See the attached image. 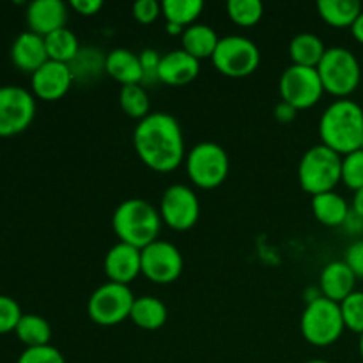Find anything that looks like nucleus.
Returning a JSON list of instances; mask_svg holds the SVG:
<instances>
[{
    "instance_id": "1",
    "label": "nucleus",
    "mask_w": 363,
    "mask_h": 363,
    "mask_svg": "<svg viewBox=\"0 0 363 363\" xmlns=\"http://www.w3.org/2000/svg\"><path fill=\"white\" fill-rule=\"evenodd\" d=\"M133 145L140 162L160 174L172 172L186 158L179 121L167 112H151L138 121Z\"/></svg>"
},
{
    "instance_id": "2",
    "label": "nucleus",
    "mask_w": 363,
    "mask_h": 363,
    "mask_svg": "<svg viewBox=\"0 0 363 363\" xmlns=\"http://www.w3.org/2000/svg\"><path fill=\"white\" fill-rule=\"evenodd\" d=\"M321 144L340 156L360 149L363 142V108L353 99L333 101L319 121Z\"/></svg>"
},
{
    "instance_id": "3",
    "label": "nucleus",
    "mask_w": 363,
    "mask_h": 363,
    "mask_svg": "<svg viewBox=\"0 0 363 363\" xmlns=\"http://www.w3.org/2000/svg\"><path fill=\"white\" fill-rule=\"evenodd\" d=\"M162 216L151 202L144 199H128L121 202L112 216V227L121 243L142 248L158 241L162 230Z\"/></svg>"
},
{
    "instance_id": "4",
    "label": "nucleus",
    "mask_w": 363,
    "mask_h": 363,
    "mask_svg": "<svg viewBox=\"0 0 363 363\" xmlns=\"http://www.w3.org/2000/svg\"><path fill=\"white\" fill-rule=\"evenodd\" d=\"M298 181L312 197L333 191L342 181V156L323 144L314 145L301 156Z\"/></svg>"
},
{
    "instance_id": "5",
    "label": "nucleus",
    "mask_w": 363,
    "mask_h": 363,
    "mask_svg": "<svg viewBox=\"0 0 363 363\" xmlns=\"http://www.w3.org/2000/svg\"><path fill=\"white\" fill-rule=\"evenodd\" d=\"M318 73L325 92L342 99L358 89L363 77V66L351 50L344 46H332L326 48L318 66Z\"/></svg>"
},
{
    "instance_id": "6",
    "label": "nucleus",
    "mask_w": 363,
    "mask_h": 363,
    "mask_svg": "<svg viewBox=\"0 0 363 363\" xmlns=\"http://www.w3.org/2000/svg\"><path fill=\"white\" fill-rule=\"evenodd\" d=\"M344 330L346 326L340 305L325 296L307 303L301 314V335L312 346H332L340 339Z\"/></svg>"
},
{
    "instance_id": "7",
    "label": "nucleus",
    "mask_w": 363,
    "mask_h": 363,
    "mask_svg": "<svg viewBox=\"0 0 363 363\" xmlns=\"http://www.w3.org/2000/svg\"><path fill=\"white\" fill-rule=\"evenodd\" d=\"M186 172L202 190L218 188L229 176V155L216 142H201L186 155Z\"/></svg>"
},
{
    "instance_id": "8",
    "label": "nucleus",
    "mask_w": 363,
    "mask_h": 363,
    "mask_svg": "<svg viewBox=\"0 0 363 363\" xmlns=\"http://www.w3.org/2000/svg\"><path fill=\"white\" fill-rule=\"evenodd\" d=\"M211 60L218 73L229 78H245L259 67L261 52L257 45L245 35H225L220 38Z\"/></svg>"
},
{
    "instance_id": "9",
    "label": "nucleus",
    "mask_w": 363,
    "mask_h": 363,
    "mask_svg": "<svg viewBox=\"0 0 363 363\" xmlns=\"http://www.w3.org/2000/svg\"><path fill=\"white\" fill-rule=\"evenodd\" d=\"M135 296L128 286L106 282L91 294L87 303L89 318L99 326H116L131 314Z\"/></svg>"
},
{
    "instance_id": "10",
    "label": "nucleus",
    "mask_w": 363,
    "mask_h": 363,
    "mask_svg": "<svg viewBox=\"0 0 363 363\" xmlns=\"http://www.w3.org/2000/svg\"><path fill=\"white\" fill-rule=\"evenodd\" d=\"M279 91L282 101L293 105L296 110L311 108L318 105L325 94L318 67H305L291 64L282 73L279 82Z\"/></svg>"
},
{
    "instance_id": "11",
    "label": "nucleus",
    "mask_w": 363,
    "mask_h": 363,
    "mask_svg": "<svg viewBox=\"0 0 363 363\" xmlns=\"http://www.w3.org/2000/svg\"><path fill=\"white\" fill-rule=\"evenodd\" d=\"M35 99L27 89L18 85L0 87V137H14L32 124Z\"/></svg>"
},
{
    "instance_id": "12",
    "label": "nucleus",
    "mask_w": 363,
    "mask_h": 363,
    "mask_svg": "<svg viewBox=\"0 0 363 363\" xmlns=\"http://www.w3.org/2000/svg\"><path fill=\"white\" fill-rule=\"evenodd\" d=\"M160 216L172 230H190L201 216V204L195 191L184 184L167 188L160 202Z\"/></svg>"
},
{
    "instance_id": "13",
    "label": "nucleus",
    "mask_w": 363,
    "mask_h": 363,
    "mask_svg": "<svg viewBox=\"0 0 363 363\" xmlns=\"http://www.w3.org/2000/svg\"><path fill=\"white\" fill-rule=\"evenodd\" d=\"M142 275L151 282L167 286L179 279L183 273V255L179 248L169 241H155L140 250Z\"/></svg>"
},
{
    "instance_id": "14",
    "label": "nucleus",
    "mask_w": 363,
    "mask_h": 363,
    "mask_svg": "<svg viewBox=\"0 0 363 363\" xmlns=\"http://www.w3.org/2000/svg\"><path fill=\"white\" fill-rule=\"evenodd\" d=\"M74 78L69 64L48 60L30 78L32 92L43 101H57L69 92Z\"/></svg>"
},
{
    "instance_id": "15",
    "label": "nucleus",
    "mask_w": 363,
    "mask_h": 363,
    "mask_svg": "<svg viewBox=\"0 0 363 363\" xmlns=\"http://www.w3.org/2000/svg\"><path fill=\"white\" fill-rule=\"evenodd\" d=\"M105 273L110 282L128 286L142 273L140 250L131 245L117 243L106 252Z\"/></svg>"
},
{
    "instance_id": "16",
    "label": "nucleus",
    "mask_w": 363,
    "mask_h": 363,
    "mask_svg": "<svg viewBox=\"0 0 363 363\" xmlns=\"http://www.w3.org/2000/svg\"><path fill=\"white\" fill-rule=\"evenodd\" d=\"M67 6L62 0H34L27 7V23L34 34L50 35L66 27Z\"/></svg>"
},
{
    "instance_id": "17",
    "label": "nucleus",
    "mask_w": 363,
    "mask_h": 363,
    "mask_svg": "<svg viewBox=\"0 0 363 363\" xmlns=\"http://www.w3.org/2000/svg\"><path fill=\"white\" fill-rule=\"evenodd\" d=\"M199 71H201V60L191 57L183 48L172 50L162 55L158 78L162 84L170 87H183L197 78Z\"/></svg>"
},
{
    "instance_id": "18",
    "label": "nucleus",
    "mask_w": 363,
    "mask_h": 363,
    "mask_svg": "<svg viewBox=\"0 0 363 363\" xmlns=\"http://www.w3.org/2000/svg\"><path fill=\"white\" fill-rule=\"evenodd\" d=\"M11 60L23 73L34 74L43 64L48 62L45 38L34 32H21L11 46Z\"/></svg>"
},
{
    "instance_id": "19",
    "label": "nucleus",
    "mask_w": 363,
    "mask_h": 363,
    "mask_svg": "<svg viewBox=\"0 0 363 363\" xmlns=\"http://www.w3.org/2000/svg\"><path fill=\"white\" fill-rule=\"evenodd\" d=\"M354 284H357V275L344 261H333L326 264L319 277V289L323 296L335 303H340L353 293Z\"/></svg>"
},
{
    "instance_id": "20",
    "label": "nucleus",
    "mask_w": 363,
    "mask_h": 363,
    "mask_svg": "<svg viewBox=\"0 0 363 363\" xmlns=\"http://www.w3.org/2000/svg\"><path fill=\"white\" fill-rule=\"evenodd\" d=\"M105 73L121 85L142 84L144 71L137 53L126 48H116L105 55Z\"/></svg>"
},
{
    "instance_id": "21",
    "label": "nucleus",
    "mask_w": 363,
    "mask_h": 363,
    "mask_svg": "<svg viewBox=\"0 0 363 363\" xmlns=\"http://www.w3.org/2000/svg\"><path fill=\"white\" fill-rule=\"evenodd\" d=\"M346 199L337 191H326L312 197V213L326 227H340L350 215Z\"/></svg>"
},
{
    "instance_id": "22",
    "label": "nucleus",
    "mask_w": 363,
    "mask_h": 363,
    "mask_svg": "<svg viewBox=\"0 0 363 363\" xmlns=\"http://www.w3.org/2000/svg\"><path fill=\"white\" fill-rule=\"evenodd\" d=\"M130 319L142 330L155 332L165 326L169 319V311L162 300L155 296H140L135 298V303L131 307Z\"/></svg>"
},
{
    "instance_id": "23",
    "label": "nucleus",
    "mask_w": 363,
    "mask_h": 363,
    "mask_svg": "<svg viewBox=\"0 0 363 363\" xmlns=\"http://www.w3.org/2000/svg\"><path fill=\"white\" fill-rule=\"evenodd\" d=\"M218 41L215 28L206 23H194L183 32V50L197 60L213 57Z\"/></svg>"
},
{
    "instance_id": "24",
    "label": "nucleus",
    "mask_w": 363,
    "mask_h": 363,
    "mask_svg": "<svg viewBox=\"0 0 363 363\" xmlns=\"http://www.w3.org/2000/svg\"><path fill=\"white\" fill-rule=\"evenodd\" d=\"M325 52L326 46L323 39L312 32L296 34L289 43V57L296 66L318 67Z\"/></svg>"
},
{
    "instance_id": "25",
    "label": "nucleus",
    "mask_w": 363,
    "mask_h": 363,
    "mask_svg": "<svg viewBox=\"0 0 363 363\" xmlns=\"http://www.w3.org/2000/svg\"><path fill=\"white\" fill-rule=\"evenodd\" d=\"M363 11L358 0H319L318 13L328 25L337 28L351 27Z\"/></svg>"
},
{
    "instance_id": "26",
    "label": "nucleus",
    "mask_w": 363,
    "mask_h": 363,
    "mask_svg": "<svg viewBox=\"0 0 363 363\" xmlns=\"http://www.w3.org/2000/svg\"><path fill=\"white\" fill-rule=\"evenodd\" d=\"M14 333L27 347L48 346L50 339H52V326L41 315L23 314Z\"/></svg>"
},
{
    "instance_id": "27",
    "label": "nucleus",
    "mask_w": 363,
    "mask_h": 363,
    "mask_svg": "<svg viewBox=\"0 0 363 363\" xmlns=\"http://www.w3.org/2000/svg\"><path fill=\"white\" fill-rule=\"evenodd\" d=\"M45 45L48 59L55 60V62L71 64L74 60V57L78 55V52H80L78 38L74 35V32H71L66 27L46 35Z\"/></svg>"
},
{
    "instance_id": "28",
    "label": "nucleus",
    "mask_w": 363,
    "mask_h": 363,
    "mask_svg": "<svg viewBox=\"0 0 363 363\" xmlns=\"http://www.w3.org/2000/svg\"><path fill=\"white\" fill-rule=\"evenodd\" d=\"M204 9L202 0H163L162 2V16L169 23L181 25V27H190L201 16Z\"/></svg>"
},
{
    "instance_id": "29",
    "label": "nucleus",
    "mask_w": 363,
    "mask_h": 363,
    "mask_svg": "<svg viewBox=\"0 0 363 363\" xmlns=\"http://www.w3.org/2000/svg\"><path fill=\"white\" fill-rule=\"evenodd\" d=\"M119 105L126 116L142 121L151 113V101L142 84L123 85L119 92Z\"/></svg>"
},
{
    "instance_id": "30",
    "label": "nucleus",
    "mask_w": 363,
    "mask_h": 363,
    "mask_svg": "<svg viewBox=\"0 0 363 363\" xmlns=\"http://www.w3.org/2000/svg\"><path fill=\"white\" fill-rule=\"evenodd\" d=\"M264 13L261 0H229L227 14L240 27H254Z\"/></svg>"
},
{
    "instance_id": "31",
    "label": "nucleus",
    "mask_w": 363,
    "mask_h": 363,
    "mask_svg": "<svg viewBox=\"0 0 363 363\" xmlns=\"http://www.w3.org/2000/svg\"><path fill=\"white\" fill-rule=\"evenodd\" d=\"M69 67L74 80H89V78L98 77L101 69L105 71V57L92 48L80 50Z\"/></svg>"
},
{
    "instance_id": "32",
    "label": "nucleus",
    "mask_w": 363,
    "mask_h": 363,
    "mask_svg": "<svg viewBox=\"0 0 363 363\" xmlns=\"http://www.w3.org/2000/svg\"><path fill=\"white\" fill-rule=\"evenodd\" d=\"M344 326L354 333H363V291H353L346 300L340 301Z\"/></svg>"
},
{
    "instance_id": "33",
    "label": "nucleus",
    "mask_w": 363,
    "mask_h": 363,
    "mask_svg": "<svg viewBox=\"0 0 363 363\" xmlns=\"http://www.w3.org/2000/svg\"><path fill=\"white\" fill-rule=\"evenodd\" d=\"M342 183L354 191L363 188V149L342 156Z\"/></svg>"
},
{
    "instance_id": "34",
    "label": "nucleus",
    "mask_w": 363,
    "mask_h": 363,
    "mask_svg": "<svg viewBox=\"0 0 363 363\" xmlns=\"http://www.w3.org/2000/svg\"><path fill=\"white\" fill-rule=\"evenodd\" d=\"M21 308L13 298L0 294V335L14 332L21 319Z\"/></svg>"
},
{
    "instance_id": "35",
    "label": "nucleus",
    "mask_w": 363,
    "mask_h": 363,
    "mask_svg": "<svg viewBox=\"0 0 363 363\" xmlns=\"http://www.w3.org/2000/svg\"><path fill=\"white\" fill-rule=\"evenodd\" d=\"M18 363H66L62 353L53 346L27 347L18 358Z\"/></svg>"
},
{
    "instance_id": "36",
    "label": "nucleus",
    "mask_w": 363,
    "mask_h": 363,
    "mask_svg": "<svg viewBox=\"0 0 363 363\" xmlns=\"http://www.w3.org/2000/svg\"><path fill=\"white\" fill-rule=\"evenodd\" d=\"M138 59H140L142 71H144V80H142V84H155V82H160L158 71L160 62H162V55L156 50L147 48L144 52H140Z\"/></svg>"
},
{
    "instance_id": "37",
    "label": "nucleus",
    "mask_w": 363,
    "mask_h": 363,
    "mask_svg": "<svg viewBox=\"0 0 363 363\" xmlns=\"http://www.w3.org/2000/svg\"><path fill=\"white\" fill-rule=\"evenodd\" d=\"M133 18L138 23L149 25L162 16V4L156 0H137L133 4Z\"/></svg>"
},
{
    "instance_id": "38",
    "label": "nucleus",
    "mask_w": 363,
    "mask_h": 363,
    "mask_svg": "<svg viewBox=\"0 0 363 363\" xmlns=\"http://www.w3.org/2000/svg\"><path fill=\"white\" fill-rule=\"evenodd\" d=\"M344 262L350 266L351 272L357 275V279L358 277L363 279V240L354 241V243H351L350 247H347Z\"/></svg>"
},
{
    "instance_id": "39",
    "label": "nucleus",
    "mask_w": 363,
    "mask_h": 363,
    "mask_svg": "<svg viewBox=\"0 0 363 363\" xmlns=\"http://www.w3.org/2000/svg\"><path fill=\"white\" fill-rule=\"evenodd\" d=\"M69 7L82 16H92V14L101 11L103 2L101 0H71Z\"/></svg>"
},
{
    "instance_id": "40",
    "label": "nucleus",
    "mask_w": 363,
    "mask_h": 363,
    "mask_svg": "<svg viewBox=\"0 0 363 363\" xmlns=\"http://www.w3.org/2000/svg\"><path fill=\"white\" fill-rule=\"evenodd\" d=\"M296 116H298V110L294 108L293 105H289V103L280 101L279 105L275 106V117L277 121H280V123H291V121L296 119Z\"/></svg>"
},
{
    "instance_id": "41",
    "label": "nucleus",
    "mask_w": 363,
    "mask_h": 363,
    "mask_svg": "<svg viewBox=\"0 0 363 363\" xmlns=\"http://www.w3.org/2000/svg\"><path fill=\"white\" fill-rule=\"evenodd\" d=\"M344 229H346V233L350 234H362L363 233V218L362 216H358L357 213L351 209L350 215H347L346 222H344Z\"/></svg>"
},
{
    "instance_id": "42",
    "label": "nucleus",
    "mask_w": 363,
    "mask_h": 363,
    "mask_svg": "<svg viewBox=\"0 0 363 363\" xmlns=\"http://www.w3.org/2000/svg\"><path fill=\"white\" fill-rule=\"evenodd\" d=\"M351 32H353V38L363 45V11L358 14V18L354 20V23L351 25Z\"/></svg>"
},
{
    "instance_id": "43",
    "label": "nucleus",
    "mask_w": 363,
    "mask_h": 363,
    "mask_svg": "<svg viewBox=\"0 0 363 363\" xmlns=\"http://www.w3.org/2000/svg\"><path fill=\"white\" fill-rule=\"evenodd\" d=\"M353 209L354 213H357L358 216H362L363 218V188H360V190L354 191V197H353Z\"/></svg>"
},
{
    "instance_id": "44",
    "label": "nucleus",
    "mask_w": 363,
    "mask_h": 363,
    "mask_svg": "<svg viewBox=\"0 0 363 363\" xmlns=\"http://www.w3.org/2000/svg\"><path fill=\"white\" fill-rule=\"evenodd\" d=\"M165 30H167V34H169V35H183V32L186 30V28H184V27H181V25H176V23H169V21H167V25H165Z\"/></svg>"
},
{
    "instance_id": "45",
    "label": "nucleus",
    "mask_w": 363,
    "mask_h": 363,
    "mask_svg": "<svg viewBox=\"0 0 363 363\" xmlns=\"http://www.w3.org/2000/svg\"><path fill=\"white\" fill-rule=\"evenodd\" d=\"M358 347H360V354H362V358H363V333L360 335V344H358Z\"/></svg>"
},
{
    "instance_id": "46",
    "label": "nucleus",
    "mask_w": 363,
    "mask_h": 363,
    "mask_svg": "<svg viewBox=\"0 0 363 363\" xmlns=\"http://www.w3.org/2000/svg\"><path fill=\"white\" fill-rule=\"evenodd\" d=\"M307 363H330V362H326V360H311V362H307Z\"/></svg>"
},
{
    "instance_id": "47",
    "label": "nucleus",
    "mask_w": 363,
    "mask_h": 363,
    "mask_svg": "<svg viewBox=\"0 0 363 363\" xmlns=\"http://www.w3.org/2000/svg\"><path fill=\"white\" fill-rule=\"evenodd\" d=\"M360 149H363V142H362V145H360Z\"/></svg>"
}]
</instances>
